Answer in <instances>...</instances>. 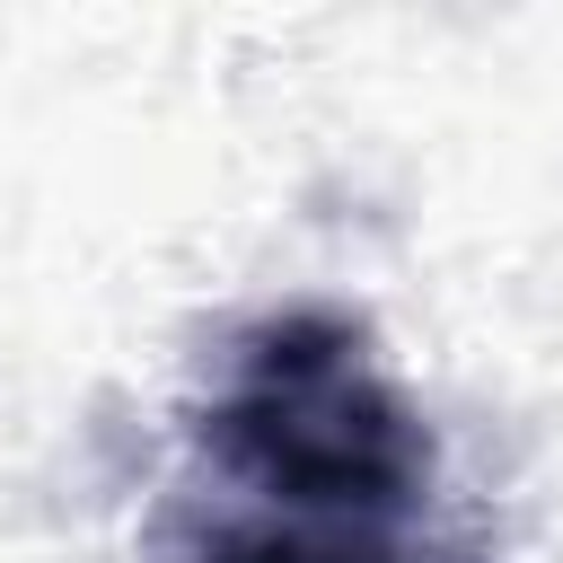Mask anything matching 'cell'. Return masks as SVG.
<instances>
[{
    "mask_svg": "<svg viewBox=\"0 0 563 563\" xmlns=\"http://www.w3.org/2000/svg\"><path fill=\"white\" fill-rule=\"evenodd\" d=\"M202 457L273 519L308 528H405L431 484V431L361 361L343 317H264L229 361Z\"/></svg>",
    "mask_w": 563,
    "mask_h": 563,
    "instance_id": "6da1fadb",
    "label": "cell"
},
{
    "mask_svg": "<svg viewBox=\"0 0 563 563\" xmlns=\"http://www.w3.org/2000/svg\"><path fill=\"white\" fill-rule=\"evenodd\" d=\"M185 563H440L422 545H405L396 528H308V519H220L194 537Z\"/></svg>",
    "mask_w": 563,
    "mask_h": 563,
    "instance_id": "7a4b0ae2",
    "label": "cell"
}]
</instances>
